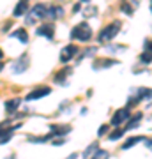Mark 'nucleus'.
I'll return each mask as SVG.
<instances>
[{
    "instance_id": "3",
    "label": "nucleus",
    "mask_w": 152,
    "mask_h": 159,
    "mask_svg": "<svg viewBox=\"0 0 152 159\" xmlns=\"http://www.w3.org/2000/svg\"><path fill=\"white\" fill-rule=\"evenodd\" d=\"M76 53H78V48H76L74 44H67L62 51H60V62H64V64L69 62L71 58H74Z\"/></svg>"
},
{
    "instance_id": "32",
    "label": "nucleus",
    "mask_w": 152,
    "mask_h": 159,
    "mask_svg": "<svg viewBox=\"0 0 152 159\" xmlns=\"http://www.w3.org/2000/svg\"><path fill=\"white\" fill-rule=\"evenodd\" d=\"M0 69H2V64H0Z\"/></svg>"
},
{
    "instance_id": "19",
    "label": "nucleus",
    "mask_w": 152,
    "mask_h": 159,
    "mask_svg": "<svg viewBox=\"0 0 152 159\" xmlns=\"http://www.w3.org/2000/svg\"><path fill=\"white\" fill-rule=\"evenodd\" d=\"M140 140H143V138H141V136H135V138H129V140H127V142H126L124 145H122V148H124V150H127V148H131V147H133V145H136V143L140 142Z\"/></svg>"
},
{
    "instance_id": "29",
    "label": "nucleus",
    "mask_w": 152,
    "mask_h": 159,
    "mask_svg": "<svg viewBox=\"0 0 152 159\" xmlns=\"http://www.w3.org/2000/svg\"><path fill=\"white\" fill-rule=\"evenodd\" d=\"M2 57H4V53H2V50H0V58H2Z\"/></svg>"
},
{
    "instance_id": "11",
    "label": "nucleus",
    "mask_w": 152,
    "mask_h": 159,
    "mask_svg": "<svg viewBox=\"0 0 152 159\" xmlns=\"http://www.w3.org/2000/svg\"><path fill=\"white\" fill-rule=\"evenodd\" d=\"M11 35H12V37H16V39H20V43H23V44H25V43H28V34H27V30H25V29L14 30Z\"/></svg>"
},
{
    "instance_id": "7",
    "label": "nucleus",
    "mask_w": 152,
    "mask_h": 159,
    "mask_svg": "<svg viewBox=\"0 0 152 159\" xmlns=\"http://www.w3.org/2000/svg\"><path fill=\"white\" fill-rule=\"evenodd\" d=\"M37 35H44L46 39H53V35H55V27L48 23V25H43L37 29Z\"/></svg>"
},
{
    "instance_id": "5",
    "label": "nucleus",
    "mask_w": 152,
    "mask_h": 159,
    "mask_svg": "<svg viewBox=\"0 0 152 159\" xmlns=\"http://www.w3.org/2000/svg\"><path fill=\"white\" fill-rule=\"evenodd\" d=\"M129 115H131V111H129L127 108L118 110L117 113H115V115L112 117V125H115V127H117V125H120L122 122H124V120L129 119Z\"/></svg>"
},
{
    "instance_id": "17",
    "label": "nucleus",
    "mask_w": 152,
    "mask_h": 159,
    "mask_svg": "<svg viewBox=\"0 0 152 159\" xmlns=\"http://www.w3.org/2000/svg\"><path fill=\"white\" fill-rule=\"evenodd\" d=\"M141 117H143L141 113H136L135 117H133V120H129V124L126 125V129H135V127H138V122L141 120Z\"/></svg>"
},
{
    "instance_id": "25",
    "label": "nucleus",
    "mask_w": 152,
    "mask_h": 159,
    "mask_svg": "<svg viewBox=\"0 0 152 159\" xmlns=\"http://www.w3.org/2000/svg\"><path fill=\"white\" fill-rule=\"evenodd\" d=\"M141 60H143V62H150V51H147V53H143V55H141Z\"/></svg>"
},
{
    "instance_id": "1",
    "label": "nucleus",
    "mask_w": 152,
    "mask_h": 159,
    "mask_svg": "<svg viewBox=\"0 0 152 159\" xmlns=\"http://www.w3.org/2000/svg\"><path fill=\"white\" fill-rule=\"evenodd\" d=\"M71 37L76 41H81V43H87L92 37V30H90V27L87 23H80L78 27H74L71 30Z\"/></svg>"
},
{
    "instance_id": "13",
    "label": "nucleus",
    "mask_w": 152,
    "mask_h": 159,
    "mask_svg": "<svg viewBox=\"0 0 152 159\" xmlns=\"http://www.w3.org/2000/svg\"><path fill=\"white\" fill-rule=\"evenodd\" d=\"M97 150H99V142H94L92 145H89V147L85 148V152H83V157H85V159L92 157V156H94V152H97Z\"/></svg>"
},
{
    "instance_id": "28",
    "label": "nucleus",
    "mask_w": 152,
    "mask_h": 159,
    "mask_svg": "<svg viewBox=\"0 0 152 159\" xmlns=\"http://www.w3.org/2000/svg\"><path fill=\"white\" fill-rule=\"evenodd\" d=\"M76 157H78V156H76V154H73V156H69L67 159H76Z\"/></svg>"
},
{
    "instance_id": "14",
    "label": "nucleus",
    "mask_w": 152,
    "mask_h": 159,
    "mask_svg": "<svg viewBox=\"0 0 152 159\" xmlns=\"http://www.w3.org/2000/svg\"><path fill=\"white\" fill-rule=\"evenodd\" d=\"M118 64L117 60H106V58H99L94 62V69H99V67H110V66H115Z\"/></svg>"
},
{
    "instance_id": "18",
    "label": "nucleus",
    "mask_w": 152,
    "mask_h": 159,
    "mask_svg": "<svg viewBox=\"0 0 152 159\" xmlns=\"http://www.w3.org/2000/svg\"><path fill=\"white\" fill-rule=\"evenodd\" d=\"M120 11L126 12V14H133V12H135V7L131 6V4L127 2V0H124V2L120 4Z\"/></svg>"
},
{
    "instance_id": "31",
    "label": "nucleus",
    "mask_w": 152,
    "mask_h": 159,
    "mask_svg": "<svg viewBox=\"0 0 152 159\" xmlns=\"http://www.w3.org/2000/svg\"><path fill=\"white\" fill-rule=\"evenodd\" d=\"M81 2H89V0H81Z\"/></svg>"
},
{
    "instance_id": "21",
    "label": "nucleus",
    "mask_w": 152,
    "mask_h": 159,
    "mask_svg": "<svg viewBox=\"0 0 152 159\" xmlns=\"http://www.w3.org/2000/svg\"><path fill=\"white\" fill-rule=\"evenodd\" d=\"M108 157H110V154H108L106 150H97V152L89 159H108Z\"/></svg>"
},
{
    "instance_id": "30",
    "label": "nucleus",
    "mask_w": 152,
    "mask_h": 159,
    "mask_svg": "<svg viewBox=\"0 0 152 159\" xmlns=\"http://www.w3.org/2000/svg\"><path fill=\"white\" fill-rule=\"evenodd\" d=\"M9 159H14V156H11V157H9Z\"/></svg>"
},
{
    "instance_id": "8",
    "label": "nucleus",
    "mask_w": 152,
    "mask_h": 159,
    "mask_svg": "<svg viewBox=\"0 0 152 159\" xmlns=\"http://www.w3.org/2000/svg\"><path fill=\"white\" fill-rule=\"evenodd\" d=\"M27 11H28V2H25V0H20V2L16 4V7H14V12H12V14L18 18V16H23Z\"/></svg>"
},
{
    "instance_id": "15",
    "label": "nucleus",
    "mask_w": 152,
    "mask_h": 159,
    "mask_svg": "<svg viewBox=\"0 0 152 159\" xmlns=\"http://www.w3.org/2000/svg\"><path fill=\"white\" fill-rule=\"evenodd\" d=\"M20 125H6V124H0V136L4 134H12V131L18 129Z\"/></svg>"
},
{
    "instance_id": "16",
    "label": "nucleus",
    "mask_w": 152,
    "mask_h": 159,
    "mask_svg": "<svg viewBox=\"0 0 152 159\" xmlns=\"http://www.w3.org/2000/svg\"><path fill=\"white\" fill-rule=\"evenodd\" d=\"M18 106H20V99H11V101H7L6 102V110L9 111V113H12L14 110H18Z\"/></svg>"
},
{
    "instance_id": "20",
    "label": "nucleus",
    "mask_w": 152,
    "mask_h": 159,
    "mask_svg": "<svg viewBox=\"0 0 152 159\" xmlns=\"http://www.w3.org/2000/svg\"><path fill=\"white\" fill-rule=\"evenodd\" d=\"M69 73H71V69H69V67H66L62 73H57L55 74V81H57V83H58V81H60V83H64V80H66V76H67Z\"/></svg>"
},
{
    "instance_id": "10",
    "label": "nucleus",
    "mask_w": 152,
    "mask_h": 159,
    "mask_svg": "<svg viewBox=\"0 0 152 159\" xmlns=\"http://www.w3.org/2000/svg\"><path fill=\"white\" fill-rule=\"evenodd\" d=\"M71 133V125H51V136L55 134H67Z\"/></svg>"
},
{
    "instance_id": "2",
    "label": "nucleus",
    "mask_w": 152,
    "mask_h": 159,
    "mask_svg": "<svg viewBox=\"0 0 152 159\" xmlns=\"http://www.w3.org/2000/svg\"><path fill=\"white\" fill-rule=\"evenodd\" d=\"M118 30H120V21H112L108 27L101 30V34H99V41L101 43H108V41H112L115 35L118 34Z\"/></svg>"
},
{
    "instance_id": "27",
    "label": "nucleus",
    "mask_w": 152,
    "mask_h": 159,
    "mask_svg": "<svg viewBox=\"0 0 152 159\" xmlns=\"http://www.w3.org/2000/svg\"><path fill=\"white\" fill-rule=\"evenodd\" d=\"M64 142H66V140H55V142H53V145H62Z\"/></svg>"
},
{
    "instance_id": "12",
    "label": "nucleus",
    "mask_w": 152,
    "mask_h": 159,
    "mask_svg": "<svg viewBox=\"0 0 152 159\" xmlns=\"http://www.w3.org/2000/svg\"><path fill=\"white\" fill-rule=\"evenodd\" d=\"M46 9H48V7H46L44 4H35V6L32 7V12H34L35 18H44L46 16Z\"/></svg>"
},
{
    "instance_id": "4",
    "label": "nucleus",
    "mask_w": 152,
    "mask_h": 159,
    "mask_svg": "<svg viewBox=\"0 0 152 159\" xmlns=\"http://www.w3.org/2000/svg\"><path fill=\"white\" fill-rule=\"evenodd\" d=\"M51 92L50 87H39V89H35V90L28 92L27 96V101H35V99H41V97H46L48 94Z\"/></svg>"
},
{
    "instance_id": "26",
    "label": "nucleus",
    "mask_w": 152,
    "mask_h": 159,
    "mask_svg": "<svg viewBox=\"0 0 152 159\" xmlns=\"http://www.w3.org/2000/svg\"><path fill=\"white\" fill-rule=\"evenodd\" d=\"M11 140V134H4V136H0V143H7Z\"/></svg>"
},
{
    "instance_id": "9",
    "label": "nucleus",
    "mask_w": 152,
    "mask_h": 159,
    "mask_svg": "<svg viewBox=\"0 0 152 159\" xmlns=\"http://www.w3.org/2000/svg\"><path fill=\"white\" fill-rule=\"evenodd\" d=\"M58 16H62V7L53 6V7H48V9H46V16H44V18L55 20V18H58Z\"/></svg>"
},
{
    "instance_id": "6",
    "label": "nucleus",
    "mask_w": 152,
    "mask_h": 159,
    "mask_svg": "<svg viewBox=\"0 0 152 159\" xmlns=\"http://www.w3.org/2000/svg\"><path fill=\"white\" fill-rule=\"evenodd\" d=\"M28 64H30V60H28V55L25 53V55H21L16 62L12 64V71L14 73H23L25 69H28Z\"/></svg>"
},
{
    "instance_id": "22",
    "label": "nucleus",
    "mask_w": 152,
    "mask_h": 159,
    "mask_svg": "<svg viewBox=\"0 0 152 159\" xmlns=\"http://www.w3.org/2000/svg\"><path fill=\"white\" fill-rule=\"evenodd\" d=\"M51 138V134H48V136H41V138H30V142L32 143H44V142H48Z\"/></svg>"
},
{
    "instance_id": "24",
    "label": "nucleus",
    "mask_w": 152,
    "mask_h": 159,
    "mask_svg": "<svg viewBox=\"0 0 152 159\" xmlns=\"http://www.w3.org/2000/svg\"><path fill=\"white\" fill-rule=\"evenodd\" d=\"M106 133H108V125H101L99 131H97V136H104Z\"/></svg>"
},
{
    "instance_id": "23",
    "label": "nucleus",
    "mask_w": 152,
    "mask_h": 159,
    "mask_svg": "<svg viewBox=\"0 0 152 159\" xmlns=\"http://www.w3.org/2000/svg\"><path fill=\"white\" fill-rule=\"evenodd\" d=\"M122 133H124V131L117 129V131H113V133H112V134H110V136H108V138H110V140H112V142H115V140H118V138L122 136Z\"/></svg>"
}]
</instances>
